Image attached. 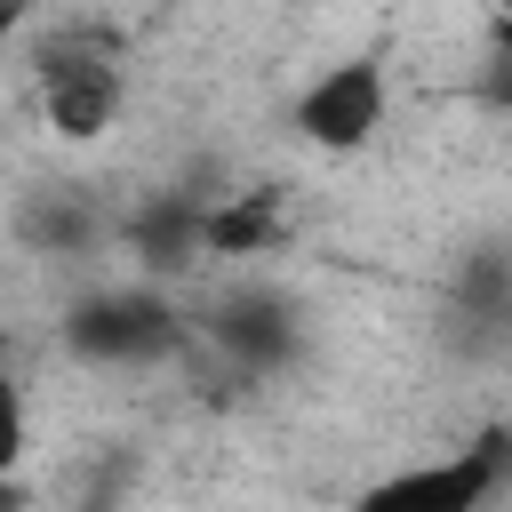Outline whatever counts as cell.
Masks as SVG:
<instances>
[{
  "mask_svg": "<svg viewBox=\"0 0 512 512\" xmlns=\"http://www.w3.org/2000/svg\"><path fill=\"white\" fill-rule=\"evenodd\" d=\"M512 472V432L480 424L456 448H432L416 464H392L384 480H368L344 512H488V496Z\"/></svg>",
  "mask_w": 512,
  "mask_h": 512,
  "instance_id": "cell-1",
  "label": "cell"
},
{
  "mask_svg": "<svg viewBox=\"0 0 512 512\" xmlns=\"http://www.w3.org/2000/svg\"><path fill=\"white\" fill-rule=\"evenodd\" d=\"M32 96H40V120L48 136L64 144H96L120 128V104H128V72H120V48L96 40V32H64L40 48L32 64Z\"/></svg>",
  "mask_w": 512,
  "mask_h": 512,
  "instance_id": "cell-2",
  "label": "cell"
},
{
  "mask_svg": "<svg viewBox=\"0 0 512 512\" xmlns=\"http://www.w3.org/2000/svg\"><path fill=\"white\" fill-rule=\"evenodd\" d=\"M192 336V320L152 288V280H128V288H96L64 312V344L96 368H152L168 360L176 344Z\"/></svg>",
  "mask_w": 512,
  "mask_h": 512,
  "instance_id": "cell-3",
  "label": "cell"
},
{
  "mask_svg": "<svg viewBox=\"0 0 512 512\" xmlns=\"http://www.w3.org/2000/svg\"><path fill=\"white\" fill-rule=\"evenodd\" d=\"M384 112H392V80H384V64L376 56H344V64H328V72H312L304 88H296V136L304 144H320V152H360L376 128H384Z\"/></svg>",
  "mask_w": 512,
  "mask_h": 512,
  "instance_id": "cell-4",
  "label": "cell"
},
{
  "mask_svg": "<svg viewBox=\"0 0 512 512\" xmlns=\"http://www.w3.org/2000/svg\"><path fill=\"white\" fill-rule=\"evenodd\" d=\"M288 216H280V192H224L200 208V248L208 256H264L280 248Z\"/></svg>",
  "mask_w": 512,
  "mask_h": 512,
  "instance_id": "cell-5",
  "label": "cell"
},
{
  "mask_svg": "<svg viewBox=\"0 0 512 512\" xmlns=\"http://www.w3.org/2000/svg\"><path fill=\"white\" fill-rule=\"evenodd\" d=\"M16 232H24L40 256H88V248L104 240V216L88 208L80 184H64V192H32V208L16 216Z\"/></svg>",
  "mask_w": 512,
  "mask_h": 512,
  "instance_id": "cell-6",
  "label": "cell"
},
{
  "mask_svg": "<svg viewBox=\"0 0 512 512\" xmlns=\"http://www.w3.org/2000/svg\"><path fill=\"white\" fill-rule=\"evenodd\" d=\"M208 336L216 344H232L240 360H280L288 344H296V328H288V304L280 296H224L216 312H208Z\"/></svg>",
  "mask_w": 512,
  "mask_h": 512,
  "instance_id": "cell-7",
  "label": "cell"
},
{
  "mask_svg": "<svg viewBox=\"0 0 512 512\" xmlns=\"http://www.w3.org/2000/svg\"><path fill=\"white\" fill-rule=\"evenodd\" d=\"M200 208H208V200H192V192H176V200H152V208H136V216H128V240H136V256H144L152 272L184 264V256L200 248Z\"/></svg>",
  "mask_w": 512,
  "mask_h": 512,
  "instance_id": "cell-8",
  "label": "cell"
},
{
  "mask_svg": "<svg viewBox=\"0 0 512 512\" xmlns=\"http://www.w3.org/2000/svg\"><path fill=\"white\" fill-rule=\"evenodd\" d=\"M24 448H32V408H24V384L0 376V488H16Z\"/></svg>",
  "mask_w": 512,
  "mask_h": 512,
  "instance_id": "cell-9",
  "label": "cell"
},
{
  "mask_svg": "<svg viewBox=\"0 0 512 512\" xmlns=\"http://www.w3.org/2000/svg\"><path fill=\"white\" fill-rule=\"evenodd\" d=\"M24 24H32V0H0V56L24 40Z\"/></svg>",
  "mask_w": 512,
  "mask_h": 512,
  "instance_id": "cell-10",
  "label": "cell"
},
{
  "mask_svg": "<svg viewBox=\"0 0 512 512\" xmlns=\"http://www.w3.org/2000/svg\"><path fill=\"white\" fill-rule=\"evenodd\" d=\"M496 104H504V112H512V64H504V80H496Z\"/></svg>",
  "mask_w": 512,
  "mask_h": 512,
  "instance_id": "cell-11",
  "label": "cell"
},
{
  "mask_svg": "<svg viewBox=\"0 0 512 512\" xmlns=\"http://www.w3.org/2000/svg\"><path fill=\"white\" fill-rule=\"evenodd\" d=\"M496 16H504V24H512V0H496Z\"/></svg>",
  "mask_w": 512,
  "mask_h": 512,
  "instance_id": "cell-12",
  "label": "cell"
},
{
  "mask_svg": "<svg viewBox=\"0 0 512 512\" xmlns=\"http://www.w3.org/2000/svg\"><path fill=\"white\" fill-rule=\"evenodd\" d=\"M88 512H104V504H88Z\"/></svg>",
  "mask_w": 512,
  "mask_h": 512,
  "instance_id": "cell-13",
  "label": "cell"
},
{
  "mask_svg": "<svg viewBox=\"0 0 512 512\" xmlns=\"http://www.w3.org/2000/svg\"><path fill=\"white\" fill-rule=\"evenodd\" d=\"M168 8H176V0H168Z\"/></svg>",
  "mask_w": 512,
  "mask_h": 512,
  "instance_id": "cell-14",
  "label": "cell"
}]
</instances>
